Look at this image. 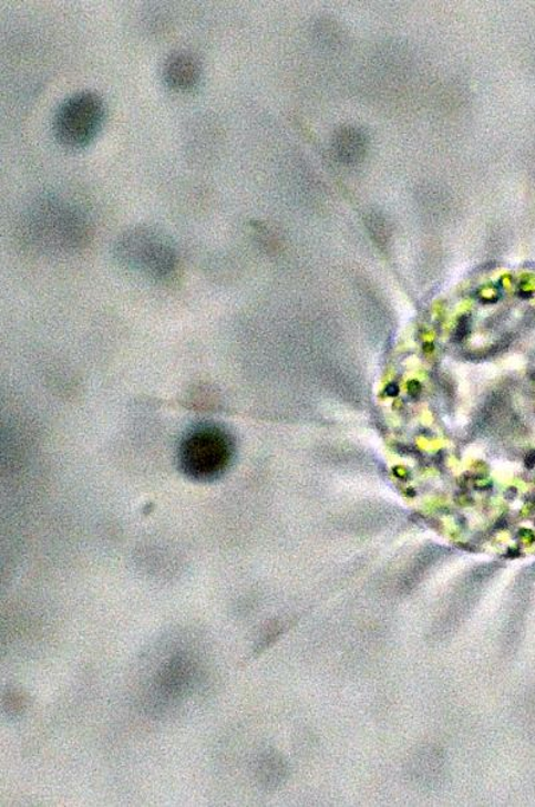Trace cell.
<instances>
[{
    "instance_id": "6da1fadb",
    "label": "cell",
    "mask_w": 535,
    "mask_h": 807,
    "mask_svg": "<svg viewBox=\"0 0 535 807\" xmlns=\"http://www.w3.org/2000/svg\"><path fill=\"white\" fill-rule=\"evenodd\" d=\"M21 235L44 254H70L85 247L92 226L79 206L62 197L42 196L22 213Z\"/></svg>"
},
{
    "instance_id": "7a4b0ae2",
    "label": "cell",
    "mask_w": 535,
    "mask_h": 807,
    "mask_svg": "<svg viewBox=\"0 0 535 807\" xmlns=\"http://www.w3.org/2000/svg\"><path fill=\"white\" fill-rule=\"evenodd\" d=\"M236 444L220 425L202 424L183 437L178 448L179 468L196 482L220 479L234 463Z\"/></svg>"
},
{
    "instance_id": "3957f363",
    "label": "cell",
    "mask_w": 535,
    "mask_h": 807,
    "mask_svg": "<svg viewBox=\"0 0 535 807\" xmlns=\"http://www.w3.org/2000/svg\"><path fill=\"white\" fill-rule=\"evenodd\" d=\"M114 255L127 267L157 279L169 277L178 262L172 238L152 225H135L122 231L114 242Z\"/></svg>"
},
{
    "instance_id": "277c9868",
    "label": "cell",
    "mask_w": 535,
    "mask_h": 807,
    "mask_svg": "<svg viewBox=\"0 0 535 807\" xmlns=\"http://www.w3.org/2000/svg\"><path fill=\"white\" fill-rule=\"evenodd\" d=\"M105 121V101L92 90H82L68 96L56 107L53 132L64 147H86L99 137Z\"/></svg>"
},
{
    "instance_id": "5b68a950",
    "label": "cell",
    "mask_w": 535,
    "mask_h": 807,
    "mask_svg": "<svg viewBox=\"0 0 535 807\" xmlns=\"http://www.w3.org/2000/svg\"><path fill=\"white\" fill-rule=\"evenodd\" d=\"M161 75L165 85L173 92H192L202 81L203 64L189 51H174L166 56Z\"/></svg>"
},
{
    "instance_id": "8992f818",
    "label": "cell",
    "mask_w": 535,
    "mask_h": 807,
    "mask_svg": "<svg viewBox=\"0 0 535 807\" xmlns=\"http://www.w3.org/2000/svg\"><path fill=\"white\" fill-rule=\"evenodd\" d=\"M193 666L184 656L173 658L166 663L158 676V691L165 696H178L192 681Z\"/></svg>"
}]
</instances>
